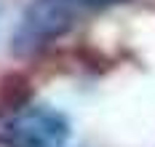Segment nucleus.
I'll return each instance as SVG.
<instances>
[{"instance_id": "obj_1", "label": "nucleus", "mask_w": 155, "mask_h": 147, "mask_svg": "<svg viewBox=\"0 0 155 147\" xmlns=\"http://www.w3.org/2000/svg\"><path fill=\"white\" fill-rule=\"evenodd\" d=\"M70 134V118L32 94L0 102V147H64Z\"/></svg>"}, {"instance_id": "obj_2", "label": "nucleus", "mask_w": 155, "mask_h": 147, "mask_svg": "<svg viewBox=\"0 0 155 147\" xmlns=\"http://www.w3.org/2000/svg\"><path fill=\"white\" fill-rule=\"evenodd\" d=\"M75 3H80L91 16H96V14H104V11H110V8L126 5V3H131V0H75Z\"/></svg>"}]
</instances>
